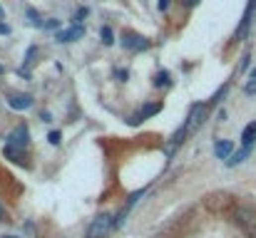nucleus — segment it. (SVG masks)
Segmentation results:
<instances>
[{
  "mask_svg": "<svg viewBox=\"0 0 256 238\" xmlns=\"http://www.w3.org/2000/svg\"><path fill=\"white\" fill-rule=\"evenodd\" d=\"M216 119H219V122H224V119H226V112H224V109H219V114H216Z\"/></svg>",
  "mask_w": 256,
  "mask_h": 238,
  "instance_id": "27",
  "label": "nucleus"
},
{
  "mask_svg": "<svg viewBox=\"0 0 256 238\" xmlns=\"http://www.w3.org/2000/svg\"><path fill=\"white\" fill-rule=\"evenodd\" d=\"M234 218H236V223H239L249 236L256 238V211H254L251 206H236V208H234Z\"/></svg>",
  "mask_w": 256,
  "mask_h": 238,
  "instance_id": "2",
  "label": "nucleus"
},
{
  "mask_svg": "<svg viewBox=\"0 0 256 238\" xmlns=\"http://www.w3.org/2000/svg\"><path fill=\"white\" fill-rule=\"evenodd\" d=\"M244 92H246V95H254V92H256V80H251V82L244 87Z\"/></svg>",
  "mask_w": 256,
  "mask_h": 238,
  "instance_id": "20",
  "label": "nucleus"
},
{
  "mask_svg": "<svg viewBox=\"0 0 256 238\" xmlns=\"http://www.w3.org/2000/svg\"><path fill=\"white\" fill-rule=\"evenodd\" d=\"M35 55H38V48H35V45H33V48H30V50H28V55H25V62H28V65H33V62H35V60H33V57H35Z\"/></svg>",
  "mask_w": 256,
  "mask_h": 238,
  "instance_id": "16",
  "label": "nucleus"
},
{
  "mask_svg": "<svg viewBox=\"0 0 256 238\" xmlns=\"http://www.w3.org/2000/svg\"><path fill=\"white\" fill-rule=\"evenodd\" d=\"M254 8H256V0H249L246 13H244V18H241V23H239V28H236V33H234V40H241V35L249 30V23H251V15H254Z\"/></svg>",
  "mask_w": 256,
  "mask_h": 238,
  "instance_id": "8",
  "label": "nucleus"
},
{
  "mask_svg": "<svg viewBox=\"0 0 256 238\" xmlns=\"http://www.w3.org/2000/svg\"><path fill=\"white\" fill-rule=\"evenodd\" d=\"M162 112V102H149V104H144L139 112H137V117L139 119H149V117H154V114H159Z\"/></svg>",
  "mask_w": 256,
  "mask_h": 238,
  "instance_id": "10",
  "label": "nucleus"
},
{
  "mask_svg": "<svg viewBox=\"0 0 256 238\" xmlns=\"http://www.w3.org/2000/svg\"><path fill=\"white\" fill-rule=\"evenodd\" d=\"M214 154H216V159L229 161V159H231V154H234V144H231V142H226V139H219V142L214 144Z\"/></svg>",
  "mask_w": 256,
  "mask_h": 238,
  "instance_id": "9",
  "label": "nucleus"
},
{
  "mask_svg": "<svg viewBox=\"0 0 256 238\" xmlns=\"http://www.w3.org/2000/svg\"><path fill=\"white\" fill-rule=\"evenodd\" d=\"M169 82H172V75L167 70H159L154 75V87H169Z\"/></svg>",
  "mask_w": 256,
  "mask_h": 238,
  "instance_id": "14",
  "label": "nucleus"
},
{
  "mask_svg": "<svg viewBox=\"0 0 256 238\" xmlns=\"http://www.w3.org/2000/svg\"><path fill=\"white\" fill-rule=\"evenodd\" d=\"M204 114H206V104H201V102H196V104H192V109H189V117L184 119V132H187V137L189 134H194L199 127H201V122H204Z\"/></svg>",
  "mask_w": 256,
  "mask_h": 238,
  "instance_id": "3",
  "label": "nucleus"
},
{
  "mask_svg": "<svg viewBox=\"0 0 256 238\" xmlns=\"http://www.w3.org/2000/svg\"><path fill=\"white\" fill-rule=\"evenodd\" d=\"M100 40H102L107 48L115 43V33H112V28H110V25H102V28H100Z\"/></svg>",
  "mask_w": 256,
  "mask_h": 238,
  "instance_id": "15",
  "label": "nucleus"
},
{
  "mask_svg": "<svg viewBox=\"0 0 256 238\" xmlns=\"http://www.w3.org/2000/svg\"><path fill=\"white\" fill-rule=\"evenodd\" d=\"M8 218V211H5V206H0V221H5Z\"/></svg>",
  "mask_w": 256,
  "mask_h": 238,
  "instance_id": "25",
  "label": "nucleus"
},
{
  "mask_svg": "<svg viewBox=\"0 0 256 238\" xmlns=\"http://www.w3.org/2000/svg\"><path fill=\"white\" fill-rule=\"evenodd\" d=\"M182 3H187V5H196L199 0H182Z\"/></svg>",
  "mask_w": 256,
  "mask_h": 238,
  "instance_id": "28",
  "label": "nucleus"
},
{
  "mask_svg": "<svg viewBox=\"0 0 256 238\" xmlns=\"http://www.w3.org/2000/svg\"><path fill=\"white\" fill-rule=\"evenodd\" d=\"M256 142V122H251L249 127H244V132H241V144L244 146H251Z\"/></svg>",
  "mask_w": 256,
  "mask_h": 238,
  "instance_id": "12",
  "label": "nucleus"
},
{
  "mask_svg": "<svg viewBox=\"0 0 256 238\" xmlns=\"http://www.w3.org/2000/svg\"><path fill=\"white\" fill-rule=\"evenodd\" d=\"M122 48L125 50H132V52H139V50H147L149 48V40L144 35H137L132 30H125L122 33Z\"/></svg>",
  "mask_w": 256,
  "mask_h": 238,
  "instance_id": "5",
  "label": "nucleus"
},
{
  "mask_svg": "<svg viewBox=\"0 0 256 238\" xmlns=\"http://www.w3.org/2000/svg\"><path fill=\"white\" fill-rule=\"evenodd\" d=\"M249 154H251V146H244L241 151H234V154H231V159L226 161V166H236V164H241Z\"/></svg>",
  "mask_w": 256,
  "mask_h": 238,
  "instance_id": "13",
  "label": "nucleus"
},
{
  "mask_svg": "<svg viewBox=\"0 0 256 238\" xmlns=\"http://www.w3.org/2000/svg\"><path fill=\"white\" fill-rule=\"evenodd\" d=\"M8 107L15 109V112L30 109V107H33V97H30V95H23V92H15V95L8 97Z\"/></svg>",
  "mask_w": 256,
  "mask_h": 238,
  "instance_id": "6",
  "label": "nucleus"
},
{
  "mask_svg": "<svg viewBox=\"0 0 256 238\" xmlns=\"http://www.w3.org/2000/svg\"><path fill=\"white\" fill-rule=\"evenodd\" d=\"M226 90H229V85H224V87H221V90H219V92L214 95V99H211V104H216V102H219V99H221V97L226 95Z\"/></svg>",
  "mask_w": 256,
  "mask_h": 238,
  "instance_id": "18",
  "label": "nucleus"
},
{
  "mask_svg": "<svg viewBox=\"0 0 256 238\" xmlns=\"http://www.w3.org/2000/svg\"><path fill=\"white\" fill-rule=\"evenodd\" d=\"M5 144L8 146H15V149H25L30 144V129L25 124H18L8 137H5Z\"/></svg>",
  "mask_w": 256,
  "mask_h": 238,
  "instance_id": "4",
  "label": "nucleus"
},
{
  "mask_svg": "<svg viewBox=\"0 0 256 238\" xmlns=\"http://www.w3.org/2000/svg\"><path fill=\"white\" fill-rule=\"evenodd\" d=\"M3 18H5V10H3V8H0V20H3Z\"/></svg>",
  "mask_w": 256,
  "mask_h": 238,
  "instance_id": "29",
  "label": "nucleus"
},
{
  "mask_svg": "<svg viewBox=\"0 0 256 238\" xmlns=\"http://www.w3.org/2000/svg\"><path fill=\"white\" fill-rule=\"evenodd\" d=\"M85 35V28H80V25H72V28H65V30H60L58 35H55V40L58 43H75V40H80Z\"/></svg>",
  "mask_w": 256,
  "mask_h": 238,
  "instance_id": "7",
  "label": "nucleus"
},
{
  "mask_svg": "<svg viewBox=\"0 0 256 238\" xmlns=\"http://www.w3.org/2000/svg\"><path fill=\"white\" fill-rule=\"evenodd\" d=\"M3 238H18V236H3Z\"/></svg>",
  "mask_w": 256,
  "mask_h": 238,
  "instance_id": "31",
  "label": "nucleus"
},
{
  "mask_svg": "<svg viewBox=\"0 0 256 238\" xmlns=\"http://www.w3.org/2000/svg\"><path fill=\"white\" fill-rule=\"evenodd\" d=\"M3 156H5V159H10L13 164H25V154H23V149H15V146H8V144H5Z\"/></svg>",
  "mask_w": 256,
  "mask_h": 238,
  "instance_id": "11",
  "label": "nucleus"
},
{
  "mask_svg": "<svg viewBox=\"0 0 256 238\" xmlns=\"http://www.w3.org/2000/svg\"><path fill=\"white\" fill-rule=\"evenodd\" d=\"M3 72H5V67H3V65H0V75H3Z\"/></svg>",
  "mask_w": 256,
  "mask_h": 238,
  "instance_id": "30",
  "label": "nucleus"
},
{
  "mask_svg": "<svg viewBox=\"0 0 256 238\" xmlns=\"http://www.w3.org/2000/svg\"><path fill=\"white\" fill-rule=\"evenodd\" d=\"M48 142H50L53 146H58V144H60V132H50V134H48Z\"/></svg>",
  "mask_w": 256,
  "mask_h": 238,
  "instance_id": "17",
  "label": "nucleus"
},
{
  "mask_svg": "<svg viewBox=\"0 0 256 238\" xmlns=\"http://www.w3.org/2000/svg\"><path fill=\"white\" fill-rule=\"evenodd\" d=\"M115 75H117V80H120V82H127V77H129V72H127V70H117Z\"/></svg>",
  "mask_w": 256,
  "mask_h": 238,
  "instance_id": "19",
  "label": "nucleus"
},
{
  "mask_svg": "<svg viewBox=\"0 0 256 238\" xmlns=\"http://www.w3.org/2000/svg\"><path fill=\"white\" fill-rule=\"evenodd\" d=\"M249 60H251V57H249V55H246V57H244V60H241V70H249Z\"/></svg>",
  "mask_w": 256,
  "mask_h": 238,
  "instance_id": "26",
  "label": "nucleus"
},
{
  "mask_svg": "<svg viewBox=\"0 0 256 238\" xmlns=\"http://www.w3.org/2000/svg\"><path fill=\"white\" fill-rule=\"evenodd\" d=\"M60 23L58 20H48V23H43V28H58Z\"/></svg>",
  "mask_w": 256,
  "mask_h": 238,
  "instance_id": "24",
  "label": "nucleus"
},
{
  "mask_svg": "<svg viewBox=\"0 0 256 238\" xmlns=\"http://www.w3.org/2000/svg\"><path fill=\"white\" fill-rule=\"evenodd\" d=\"M0 35H10V28L5 23H0Z\"/></svg>",
  "mask_w": 256,
  "mask_h": 238,
  "instance_id": "22",
  "label": "nucleus"
},
{
  "mask_svg": "<svg viewBox=\"0 0 256 238\" xmlns=\"http://www.w3.org/2000/svg\"><path fill=\"white\" fill-rule=\"evenodd\" d=\"M115 228V216L110 213H100L92 218V223L87 226V238H107V233Z\"/></svg>",
  "mask_w": 256,
  "mask_h": 238,
  "instance_id": "1",
  "label": "nucleus"
},
{
  "mask_svg": "<svg viewBox=\"0 0 256 238\" xmlns=\"http://www.w3.org/2000/svg\"><path fill=\"white\" fill-rule=\"evenodd\" d=\"M157 8H159V10H167V8H169V0H159Z\"/></svg>",
  "mask_w": 256,
  "mask_h": 238,
  "instance_id": "23",
  "label": "nucleus"
},
{
  "mask_svg": "<svg viewBox=\"0 0 256 238\" xmlns=\"http://www.w3.org/2000/svg\"><path fill=\"white\" fill-rule=\"evenodd\" d=\"M82 18H87V8H80V10H77V18H75V20L80 23Z\"/></svg>",
  "mask_w": 256,
  "mask_h": 238,
  "instance_id": "21",
  "label": "nucleus"
}]
</instances>
